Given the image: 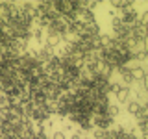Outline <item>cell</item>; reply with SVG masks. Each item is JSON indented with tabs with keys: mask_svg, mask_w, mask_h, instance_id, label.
Instances as JSON below:
<instances>
[{
	"mask_svg": "<svg viewBox=\"0 0 148 139\" xmlns=\"http://www.w3.org/2000/svg\"><path fill=\"white\" fill-rule=\"evenodd\" d=\"M61 132L65 133V136H67L69 132L72 133V132H74V124H71V122H65V124H63V130H61Z\"/></svg>",
	"mask_w": 148,
	"mask_h": 139,
	"instance_id": "3957f363",
	"label": "cell"
},
{
	"mask_svg": "<svg viewBox=\"0 0 148 139\" xmlns=\"http://www.w3.org/2000/svg\"><path fill=\"white\" fill-rule=\"evenodd\" d=\"M52 139H67V136H65L61 130H56V132L52 133Z\"/></svg>",
	"mask_w": 148,
	"mask_h": 139,
	"instance_id": "277c9868",
	"label": "cell"
},
{
	"mask_svg": "<svg viewBox=\"0 0 148 139\" xmlns=\"http://www.w3.org/2000/svg\"><path fill=\"white\" fill-rule=\"evenodd\" d=\"M82 136H83V132H82V130H74V132L71 133V137H69V139H82Z\"/></svg>",
	"mask_w": 148,
	"mask_h": 139,
	"instance_id": "5b68a950",
	"label": "cell"
},
{
	"mask_svg": "<svg viewBox=\"0 0 148 139\" xmlns=\"http://www.w3.org/2000/svg\"><path fill=\"white\" fill-rule=\"evenodd\" d=\"M113 102L115 104H119V106H124L128 100H132L133 98V91H132V87H128V85H120L119 89H115L113 91Z\"/></svg>",
	"mask_w": 148,
	"mask_h": 139,
	"instance_id": "6da1fadb",
	"label": "cell"
},
{
	"mask_svg": "<svg viewBox=\"0 0 148 139\" xmlns=\"http://www.w3.org/2000/svg\"><path fill=\"white\" fill-rule=\"evenodd\" d=\"M124 106H126V111H128V115H132V117H135V113L139 111V108H141V104H139V102H137L135 98L128 100Z\"/></svg>",
	"mask_w": 148,
	"mask_h": 139,
	"instance_id": "7a4b0ae2",
	"label": "cell"
}]
</instances>
